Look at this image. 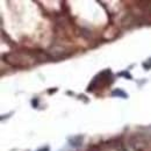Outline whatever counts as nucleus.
Instances as JSON below:
<instances>
[{
    "instance_id": "nucleus-1",
    "label": "nucleus",
    "mask_w": 151,
    "mask_h": 151,
    "mask_svg": "<svg viewBox=\"0 0 151 151\" xmlns=\"http://www.w3.org/2000/svg\"><path fill=\"white\" fill-rule=\"evenodd\" d=\"M113 96H121V98H128V95L126 94L122 90H115L113 93H112Z\"/></svg>"
}]
</instances>
